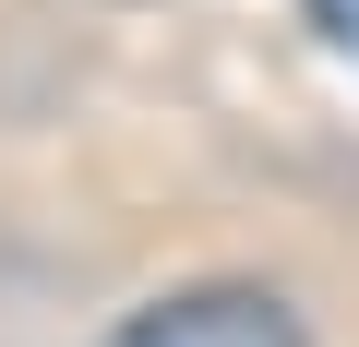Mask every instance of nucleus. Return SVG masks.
Returning <instances> with one entry per match:
<instances>
[{
	"instance_id": "obj_1",
	"label": "nucleus",
	"mask_w": 359,
	"mask_h": 347,
	"mask_svg": "<svg viewBox=\"0 0 359 347\" xmlns=\"http://www.w3.org/2000/svg\"><path fill=\"white\" fill-rule=\"evenodd\" d=\"M108 347H311V323H299L276 287H240V275H216V287H180V299L132 311Z\"/></svg>"
},
{
	"instance_id": "obj_2",
	"label": "nucleus",
	"mask_w": 359,
	"mask_h": 347,
	"mask_svg": "<svg viewBox=\"0 0 359 347\" xmlns=\"http://www.w3.org/2000/svg\"><path fill=\"white\" fill-rule=\"evenodd\" d=\"M311 25H323V36H335V48L359 60V0H311Z\"/></svg>"
}]
</instances>
